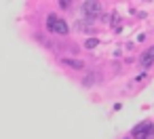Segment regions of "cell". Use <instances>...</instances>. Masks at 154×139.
I'll use <instances>...</instances> for the list:
<instances>
[{
  "instance_id": "obj_5",
  "label": "cell",
  "mask_w": 154,
  "mask_h": 139,
  "mask_svg": "<svg viewBox=\"0 0 154 139\" xmlns=\"http://www.w3.org/2000/svg\"><path fill=\"white\" fill-rule=\"evenodd\" d=\"M61 63L63 65H70V68H74V70H85V63L80 61V59H61Z\"/></svg>"
},
{
  "instance_id": "obj_3",
  "label": "cell",
  "mask_w": 154,
  "mask_h": 139,
  "mask_svg": "<svg viewBox=\"0 0 154 139\" xmlns=\"http://www.w3.org/2000/svg\"><path fill=\"white\" fill-rule=\"evenodd\" d=\"M82 11H85V15H87V19H89V21L97 19V15L101 13V5H99V0H87V2L82 5Z\"/></svg>"
},
{
  "instance_id": "obj_4",
  "label": "cell",
  "mask_w": 154,
  "mask_h": 139,
  "mask_svg": "<svg viewBox=\"0 0 154 139\" xmlns=\"http://www.w3.org/2000/svg\"><path fill=\"white\" fill-rule=\"evenodd\" d=\"M139 63H141L143 68H148V65L154 63V47H150L148 51H143V55L139 57Z\"/></svg>"
},
{
  "instance_id": "obj_6",
  "label": "cell",
  "mask_w": 154,
  "mask_h": 139,
  "mask_svg": "<svg viewBox=\"0 0 154 139\" xmlns=\"http://www.w3.org/2000/svg\"><path fill=\"white\" fill-rule=\"evenodd\" d=\"M85 47H87V49H93V47H97V40H95V38H91V40H87V42H85Z\"/></svg>"
},
{
  "instance_id": "obj_2",
  "label": "cell",
  "mask_w": 154,
  "mask_h": 139,
  "mask_svg": "<svg viewBox=\"0 0 154 139\" xmlns=\"http://www.w3.org/2000/svg\"><path fill=\"white\" fill-rule=\"evenodd\" d=\"M133 139H154V124L150 120L139 122L133 128Z\"/></svg>"
},
{
  "instance_id": "obj_1",
  "label": "cell",
  "mask_w": 154,
  "mask_h": 139,
  "mask_svg": "<svg viewBox=\"0 0 154 139\" xmlns=\"http://www.w3.org/2000/svg\"><path fill=\"white\" fill-rule=\"evenodd\" d=\"M47 28L53 32V34H59V36H66L68 32H70V28H68V23L61 19V17H57V15H49L47 17Z\"/></svg>"
}]
</instances>
